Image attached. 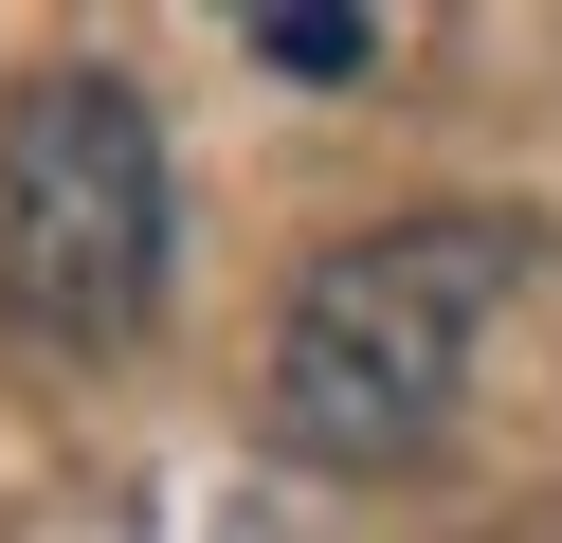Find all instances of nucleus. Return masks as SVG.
<instances>
[{"instance_id":"obj_1","label":"nucleus","mask_w":562,"mask_h":543,"mask_svg":"<svg viewBox=\"0 0 562 543\" xmlns=\"http://www.w3.org/2000/svg\"><path fill=\"white\" fill-rule=\"evenodd\" d=\"M508 272H526V217H381V236L308 253L291 326H272V434L308 471H417L472 398Z\"/></svg>"},{"instance_id":"obj_2","label":"nucleus","mask_w":562,"mask_h":543,"mask_svg":"<svg viewBox=\"0 0 562 543\" xmlns=\"http://www.w3.org/2000/svg\"><path fill=\"white\" fill-rule=\"evenodd\" d=\"M164 236H182V181L127 72L55 55L0 109V308L37 344H127L164 308Z\"/></svg>"},{"instance_id":"obj_3","label":"nucleus","mask_w":562,"mask_h":543,"mask_svg":"<svg viewBox=\"0 0 562 543\" xmlns=\"http://www.w3.org/2000/svg\"><path fill=\"white\" fill-rule=\"evenodd\" d=\"M255 55H272V72H308V91H345V72L381 55V19H363V0H272Z\"/></svg>"}]
</instances>
